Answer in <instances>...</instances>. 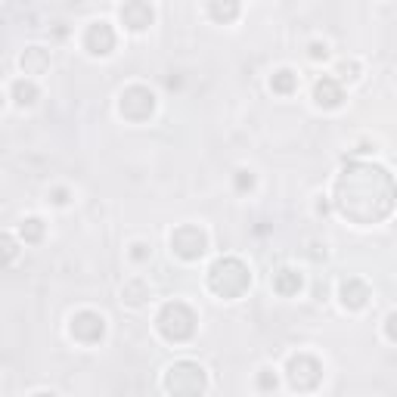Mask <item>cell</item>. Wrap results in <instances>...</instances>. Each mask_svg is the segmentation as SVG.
I'll return each instance as SVG.
<instances>
[{
    "label": "cell",
    "mask_w": 397,
    "mask_h": 397,
    "mask_svg": "<svg viewBox=\"0 0 397 397\" xmlns=\"http://www.w3.org/2000/svg\"><path fill=\"white\" fill-rule=\"evenodd\" d=\"M397 205V183L388 168L372 162H348L335 177V208L360 227L382 223Z\"/></svg>",
    "instance_id": "6da1fadb"
},
{
    "label": "cell",
    "mask_w": 397,
    "mask_h": 397,
    "mask_svg": "<svg viewBox=\"0 0 397 397\" xmlns=\"http://www.w3.org/2000/svg\"><path fill=\"white\" fill-rule=\"evenodd\" d=\"M208 286L218 298H239L251 286V270L239 258H218L208 270Z\"/></svg>",
    "instance_id": "7a4b0ae2"
},
{
    "label": "cell",
    "mask_w": 397,
    "mask_h": 397,
    "mask_svg": "<svg viewBox=\"0 0 397 397\" xmlns=\"http://www.w3.org/2000/svg\"><path fill=\"white\" fill-rule=\"evenodd\" d=\"M196 323H199L196 310L190 305H183V301H168L155 316V326L162 332V338L165 342H174V344L190 342V338L196 335Z\"/></svg>",
    "instance_id": "3957f363"
},
{
    "label": "cell",
    "mask_w": 397,
    "mask_h": 397,
    "mask_svg": "<svg viewBox=\"0 0 397 397\" xmlns=\"http://www.w3.org/2000/svg\"><path fill=\"white\" fill-rule=\"evenodd\" d=\"M205 388H208V375L193 360H180V363L168 366V372H165V391L171 394L193 397V394H202Z\"/></svg>",
    "instance_id": "277c9868"
},
{
    "label": "cell",
    "mask_w": 397,
    "mask_h": 397,
    "mask_svg": "<svg viewBox=\"0 0 397 397\" xmlns=\"http://www.w3.org/2000/svg\"><path fill=\"white\" fill-rule=\"evenodd\" d=\"M286 372H288V385L295 391H314L323 382V363L314 354H295V357H288Z\"/></svg>",
    "instance_id": "5b68a950"
},
{
    "label": "cell",
    "mask_w": 397,
    "mask_h": 397,
    "mask_svg": "<svg viewBox=\"0 0 397 397\" xmlns=\"http://www.w3.org/2000/svg\"><path fill=\"white\" fill-rule=\"evenodd\" d=\"M118 112L127 121H146L155 112V93L149 88H143V84H131V88L121 90Z\"/></svg>",
    "instance_id": "8992f818"
},
{
    "label": "cell",
    "mask_w": 397,
    "mask_h": 397,
    "mask_svg": "<svg viewBox=\"0 0 397 397\" xmlns=\"http://www.w3.org/2000/svg\"><path fill=\"white\" fill-rule=\"evenodd\" d=\"M171 249H174V255L183 258V261H199L208 249V236L196 223H183V227H177L174 233H171Z\"/></svg>",
    "instance_id": "52a82bcc"
},
{
    "label": "cell",
    "mask_w": 397,
    "mask_h": 397,
    "mask_svg": "<svg viewBox=\"0 0 397 397\" xmlns=\"http://www.w3.org/2000/svg\"><path fill=\"white\" fill-rule=\"evenodd\" d=\"M71 338L81 344H97L103 342L106 335V320L97 314V310H78L75 316H71Z\"/></svg>",
    "instance_id": "ba28073f"
},
{
    "label": "cell",
    "mask_w": 397,
    "mask_h": 397,
    "mask_svg": "<svg viewBox=\"0 0 397 397\" xmlns=\"http://www.w3.org/2000/svg\"><path fill=\"white\" fill-rule=\"evenodd\" d=\"M84 50L93 56H106L115 50V28L109 22H93L88 25V32H84Z\"/></svg>",
    "instance_id": "9c48e42d"
},
{
    "label": "cell",
    "mask_w": 397,
    "mask_h": 397,
    "mask_svg": "<svg viewBox=\"0 0 397 397\" xmlns=\"http://www.w3.org/2000/svg\"><path fill=\"white\" fill-rule=\"evenodd\" d=\"M153 19H155V13L146 0H127L121 6V22H125V28H131V32H146L153 25Z\"/></svg>",
    "instance_id": "30bf717a"
},
{
    "label": "cell",
    "mask_w": 397,
    "mask_h": 397,
    "mask_svg": "<svg viewBox=\"0 0 397 397\" xmlns=\"http://www.w3.org/2000/svg\"><path fill=\"white\" fill-rule=\"evenodd\" d=\"M314 99H316V106H323V109H338V106H342V99H344L342 84H338L335 78L323 75L320 81L314 84Z\"/></svg>",
    "instance_id": "8fae6325"
},
{
    "label": "cell",
    "mask_w": 397,
    "mask_h": 397,
    "mask_svg": "<svg viewBox=\"0 0 397 397\" xmlns=\"http://www.w3.org/2000/svg\"><path fill=\"white\" fill-rule=\"evenodd\" d=\"M366 301H370V286H366L363 279H357V277L344 279L342 283V305L348 310H360Z\"/></svg>",
    "instance_id": "7c38bea8"
},
{
    "label": "cell",
    "mask_w": 397,
    "mask_h": 397,
    "mask_svg": "<svg viewBox=\"0 0 397 397\" xmlns=\"http://www.w3.org/2000/svg\"><path fill=\"white\" fill-rule=\"evenodd\" d=\"M301 286H305V279H301V273L292 270V267H283V270L273 277V292L283 295V298H292V295H298Z\"/></svg>",
    "instance_id": "4fadbf2b"
},
{
    "label": "cell",
    "mask_w": 397,
    "mask_h": 397,
    "mask_svg": "<svg viewBox=\"0 0 397 397\" xmlns=\"http://www.w3.org/2000/svg\"><path fill=\"white\" fill-rule=\"evenodd\" d=\"M208 13H211L214 22L230 25V22H236V19H239L242 4H239V0H208Z\"/></svg>",
    "instance_id": "5bb4252c"
},
{
    "label": "cell",
    "mask_w": 397,
    "mask_h": 397,
    "mask_svg": "<svg viewBox=\"0 0 397 397\" xmlns=\"http://www.w3.org/2000/svg\"><path fill=\"white\" fill-rule=\"evenodd\" d=\"M19 66H22L25 75H44L50 69V53L44 47H28L22 53V60H19Z\"/></svg>",
    "instance_id": "9a60e30c"
},
{
    "label": "cell",
    "mask_w": 397,
    "mask_h": 397,
    "mask_svg": "<svg viewBox=\"0 0 397 397\" xmlns=\"http://www.w3.org/2000/svg\"><path fill=\"white\" fill-rule=\"evenodd\" d=\"M270 90L279 93V97H288V93L298 90V75H295V71H288V69H279L277 75L270 78Z\"/></svg>",
    "instance_id": "2e32d148"
},
{
    "label": "cell",
    "mask_w": 397,
    "mask_h": 397,
    "mask_svg": "<svg viewBox=\"0 0 397 397\" xmlns=\"http://www.w3.org/2000/svg\"><path fill=\"white\" fill-rule=\"evenodd\" d=\"M121 298H125L127 305L140 307L143 301L149 298V288H146V283H143V279H127L125 288H121Z\"/></svg>",
    "instance_id": "e0dca14e"
},
{
    "label": "cell",
    "mask_w": 397,
    "mask_h": 397,
    "mask_svg": "<svg viewBox=\"0 0 397 397\" xmlns=\"http://www.w3.org/2000/svg\"><path fill=\"white\" fill-rule=\"evenodd\" d=\"M13 99H16L19 106H32L34 99H38V88H34L32 81H25V78H19V81L13 84Z\"/></svg>",
    "instance_id": "ac0fdd59"
},
{
    "label": "cell",
    "mask_w": 397,
    "mask_h": 397,
    "mask_svg": "<svg viewBox=\"0 0 397 397\" xmlns=\"http://www.w3.org/2000/svg\"><path fill=\"white\" fill-rule=\"evenodd\" d=\"M19 233H22V239L25 242H41V239H44V221H41V218H25L22 221V227H19Z\"/></svg>",
    "instance_id": "d6986e66"
},
{
    "label": "cell",
    "mask_w": 397,
    "mask_h": 397,
    "mask_svg": "<svg viewBox=\"0 0 397 397\" xmlns=\"http://www.w3.org/2000/svg\"><path fill=\"white\" fill-rule=\"evenodd\" d=\"M233 183H236V190H239V193H249L251 186H255V174L242 168V171H236V180H233Z\"/></svg>",
    "instance_id": "ffe728a7"
},
{
    "label": "cell",
    "mask_w": 397,
    "mask_h": 397,
    "mask_svg": "<svg viewBox=\"0 0 397 397\" xmlns=\"http://www.w3.org/2000/svg\"><path fill=\"white\" fill-rule=\"evenodd\" d=\"M258 388H261V391H273V388H277V375L270 370H261V375H258Z\"/></svg>",
    "instance_id": "44dd1931"
},
{
    "label": "cell",
    "mask_w": 397,
    "mask_h": 397,
    "mask_svg": "<svg viewBox=\"0 0 397 397\" xmlns=\"http://www.w3.org/2000/svg\"><path fill=\"white\" fill-rule=\"evenodd\" d=\"M131 258H134L137 264L149 261V245H146V242H134V245H131Z\"/></svg>",
    "instance_id": "7402d4cb"
},
{
    "label": "cell",
    "mask_w": 397,
    "mask_h": 397,
    "mask_svg": "<svg viewBox=\"0 0 397 397\" xmlns=\"http://www.w3.org/2000/svg\"><path fill=\"white\" fill-rule=\"evenodd\" d=\"M385 335H388V342H397V310H394V314H388V320H385Z\"/></svg>",
    "instance_id": "603a6c76"
},
{
    "label": "cell",
    "mask_w": 397,
    "mask_h": 397,
    "mask_svg": "<svg viewBox=\"0 0 397 397\" xmlns=\"http://www.w3.org/2000/svg\"><path fill=\"white\" fill-rule=\"evenodd\" d=\"M329 56V47L326 44H320V41H314L310 44V60H326Z\"/></svg>",
    "instance_id": "cb8c5ba5"
},
{
    "label": "cell",
    "mask_w": 397,
    "mask_h": 397,
    "mask_svg": "<svg viewBox=\"0 0 397 397\" xmlns=\"http://www.w3.org/2000/svg\"><path fill=\"white\" fill-rule=\"evenodd\" d=\"M4 251H6V261H13V258H16V242H13L10 233H4Z\"/></svg>",
    "instance_id": "d4e9b609"
},
{
    "label": "cell",
    "mask_w": 397,
    "mask_h": 397,
    "mask_svg": "<svg viewBox=\"0 0 397 397\" xmlns=\"http://www.w3.org/2000/svg\"><path fill=\"white\" fill-rule=\"evenodd\" d=\"M342 71H344V78H357V62H344Z\"/></svg>",
    "instance_id": "484cf974"
},
{
    "label": "cell",
    "mask_w": 397,
    "mask_h": 397,
    "mask_svg": "<svg viewBox=\"0 0 397 397\" xmlns=\"http://www.w3.org/2000/svg\"><path fill=\"white\" fill-rule=\"evenodd\" d=\"M53 202H56V205H66V202H69V193H66V190H53Z\"/></svg>",
    "instance_id": "4316f807"
}]
</instances>
